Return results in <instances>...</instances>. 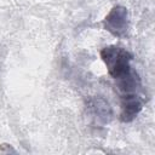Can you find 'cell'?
Returning <instances> with one entry per match:
<instances>
[{"label":"cell","instance_id":"obj_1","mask_svg":"<svg viewBox=\"0 0 155 155\" xmlns=\"http://www.w3.org/2000/svg\"><path fill=\"white\" fill-rule=\"evenodd\" d=\"M101 58L104 62L109 75L115 81L128 76L133 71L131 65L133 56L124 47L116 45L105 46L101 50Z\"/></svg>","mask_w":155,"mask_h":155},{"label":"cell","instance_id":"obj_2","mask_svg":"<svg viewBox=\"0 0 155 155\" xmlns=\"http://www.w3.org/2000/svg\"><path fill=\"white\" fill-rule=\"evenodd\" d=\"M130 27L128 11L125 6L116 5L103 19V28L116 38H122L127 34Z\"/></svg>","mask_w":155,"mask_h":155},{"label":"cell","instance_id":"obj_3","mask_svg":"<svg viewBox=\"0 0 155 155\" xmlns=\"http://www.w3.org/2000/svg\"><path fill=\"white\" fill-rule=\"evenodd\" d=\"M144 99L139 93L121 94L120 102V120L122 122L133 121L143 108Z\"/></svg>","mask_w":155,"mask_h":155}]
</instances>
